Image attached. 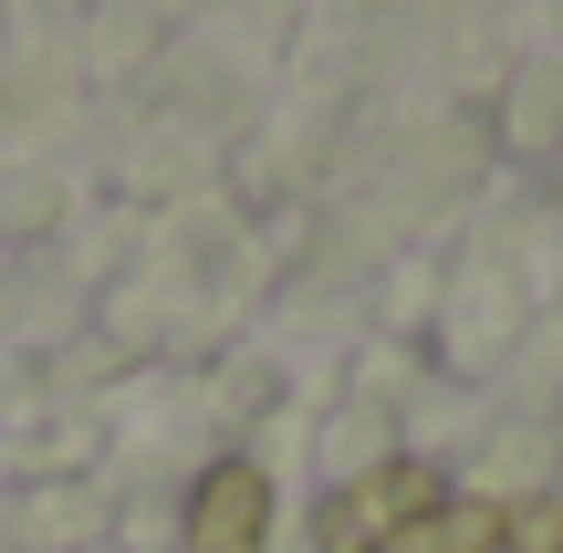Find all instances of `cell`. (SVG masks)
<instances>
[{
  "label": "cell",
  "instance_id": "cell-1",
  "mask_svg": "<svg viewBox=\"0 0 563 553\" xmlns=\"http://www.w3.org/2000/svg\"><path fill=\"white\" fill-rule=\"evenodd\" d=\"M439 471H428V460H386V471H365L355 491L334 501V512H323V543L334 553H376L386 533H407V522L418 512H439Z\"/></svg>",
  "mask_w": 563,
  "mask_h": 553
},
{
  "label": "cell",
  "instance_id": "cell-2",
  "mask_svg": "<svg viewBox=\"0 0 563 553\" xmlns=\"http://www.w3.org/2000/svg\"><path fill=\"white\" fill-rule=\"evenodd\" d=\"M272 543V480L251 460H220L188 491V553H262Z\"/></svg>",
  "mask_w": 563,
  "mask_h": 553
},
{
  "label": "cell",
  "instance_id": "cell-3",
  "mask_svg": "<svg viewBox=\"0 0 563 553\" xmlns=\"http://www.w3.org/2000/svg\"><path fill=\"white\" fill-rule=\"evenodd\" d=\"M376 553H511V512L501 501H439L407 533H386Z\"/></svg>",
  "mask_w": 563,
  "mask_h": 553
},
{
  "label": "cell",
  "instance_id": "cell-4",
  "mask_svg": "<svg viewBox=\"0 0 563 553\" xmlns=\"http://www.w3.org/2000/svg\"><path fill=\"white\" fill-rule=\"evenodd\" d=\"M511 553H563V533L553 522H511Z\"/></svg>",
  "mask_w": 563,
  "mask_h": 553
}]
</instances>
